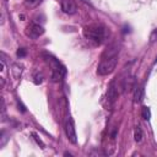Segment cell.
<instances>
[{
    "instance_id": "cell-1",
    "label": "cell",
    "mask_w": 157,
    "mask_h": 157,
    "mask_svg": "<svg viewBox=\"0 0 157 157\" xmlns=\"http://www.w3.org/2000/svg\"><path fill=\"white\" fill-rule=\"evenodd\" d=\"M83 33H85V37L87 38V40L92 42L96 45L102 44L105 38V29L99 25H90V26L85 27Z\"/></svg>"
},
{
    "instance_id": "cell-2",
    "label": "cell",
    "mask_w": 157,
    "mask_h": 157,
    "mask_svg": "<svg viewBox=\"0 0 157 157\" xmlns=\"http://www.w3.org/2000/svg\"><path fill=\"white\" fill-rule=\"evenodd\" d=\"M117 64H118V55H112V56H103L102 55L101 63L97 67L98 75L105 76V75L112 74L114 71Z\"/></svg>"
},
{
    "instance_id": "cell-3",
    "label": "cell",
    "mask_w": 157,
    "mask_h": 157,
    "mask_svg": "<svg viewBox=\"0 0 157 157\" xmlns=\"http://www.w3.org/2000/svg\"><path fill=\"white\" fill-rule=\"evenodd\" d=\"M65 132H66V136L69 139V141L71 144H76L77 141V136H76V130H75V125H74V121L72 119L69 117L65 121Z\"/></svg>"
},
{
    "instance_id": "cell-4",
    "label": "cell",
    "mask_w": 157,
    "mask_h": 157,
    "mask_svg": "<svg viewBox=\"0 0 157 157\" xmlns=\"http://www.w3.org/2000/svg\"><path fill=\"white\" fill-rule=\"evenodd\" d=\"M118 87L115 86V81H112L110 85H109V88H108V92H107V99H108V103L112 105L114 104V102L117 101L118 98Z\"/></svg>"
},
{
    "instance_id": "cell-5",
    "label": "cell",
    "mask_w": 157,
    "mask_h": 157,
    "mask_svg": "<svg viewBox=\"0 0 157 157\" xmlns=\"http://www.w3.org/2000/svg\"><path fill=\"white\" fill-rule=\"evenodd\" d=\"M61 10H63L65 13L72 15V13L76 12L77 6H76V4H75L74 0H63V1H61Z\"/></svg>"
},
{
    "instance_id": "cell-6",
    "label": "cell",
    "mask_w": 157,
    "mask_h": 157,
    "mask_svg": "<svg viewBox=\"0 0 157 157\" xmlns=\"http://www.w3.org/2000/svg\"><path fill=\"white\" fill-rule=\"evenodd\" d=\"M27 33H28L29 37L37 38V37H39V36H42L44 33V28L42 26H39V25H31L28 27V32Z\"/></svg>"
},
{
    "instance_id": "cell-7",
    "label": "cell",
    "mask_w": 157,
    "mask_h": 157,
    "mask_svg": "<svg viewBox=\"0 0 157 157\" xmlns=\"http://www.w3.org/2000/svg\"><path fill=\"white\" fill-rule=\"evenodd\" d=\"M142 96H144V86H137L135 90V94H134V102L139 103L142 99Z\"/></svg>"
},
{
    "instance_id": "cell-8",
    "label": "cell",
    "mask_w": 157,
    "mask_h": 157,
    "mask_svg": "<svg viewBox=\"0 0 157 157\" xmlns=\"http://www.w3.org/2000/svg\"><path fill=\"white\" fill-rule=\"evenodd\" d=\"M134 139L136 142H140L142 140V130L140 126H135L134 129Z\"/></svg>"
},
{
    "instance_id": "cell-9",
    "label": "cell",
    "mask_w": 157,
    "mask_h": 157,
    "mask_svg": "<svg viewBox=\"0 0 157 157\" xmlns=\"http://www.w3.org/2000/svg\"><path fill=\"white\" fill-rule=\"evenodd\" d=\"M141 117L145 119V120H148L151 118V110L148 107H142V110H141Z\"/></svg>"
},
{
    "instance_id": "cell-10",
    "label": "cell",
    "mask_w": 157,
    "mask_h": 157,
    "mask_svg": "<svg viewBox=\"0 0 157 157\" xmlns=\"http://www.w3.org/2000/svg\"><path fill=\"white\" fill-rule=\"evenodd\" d=\"M32 136H33V139L36 140V142H37V144H38V145H39V146H40L42 148H44V142H43V141H42V140H40V139L38 137V135L33 132V134H32Z\"/></svg>"
},
{
    "instance_id": "cell-11",
    "label": "cell",
    "mask_w": 157,
    "mask_h": 157,
    "mask_svg": "<svg viewBox=\"0 0 157 157\" xmlns=\"http://www.w3.org/2000/svg\"><path fill=\"white\" fill-rule=\"evenodd\" d=\"M156 39H157V28L153 29V31L151 32V34H150V42H151V43H153Z\"/></svg>"
},
{
    "instance_id": "cell-12",
    "label": "cell",
    "mask_w": 157,
    "mask_h": 157,
    "mask_svg": "<svg viewBox=\"0 0 157 157\" xmlns=\"http://www.w3.org/2000/svg\"><path fill=\"white\" fill-rule=\"evenodd\" d=\"M16 54H17V56H18V58H23V56L26 55V49H25V48H20V49L17 50V53H16Z\"/></svg>"
},
{
    "instance_id": "cell-13",
    "label": "cell",
    "mask_w": 157,
    "mask_h": 157,
    "mask_svg": "<svg viewBox=\"0 0 157 157\" xmlns=\"http://www.w3.org/2000/svg\"><path fill=\"white\" fill-rule=\"evenodd\" d=\"M5 134H6L5 131H1V142H0V146H1V147H2V146L6 144V141H7V137L5 136Z\"/></svg>"
},
{
    "instance_id": "cell-14",
    "label": "cell",
    "mask_w": 157,
    "mask_h": 157,
    "mask_svg": "<svg viewBox=\"0 0 157 157\" xmlns=\"http://www.w3.org/2000/svg\"><path fill=\"white\" fill-rule=\"evenodd\" d=\"M40 82H42V75H39V76L37 75V76H36V80H34V83L38 85V83H40Z\"/></svg>"
}]
</instances>
